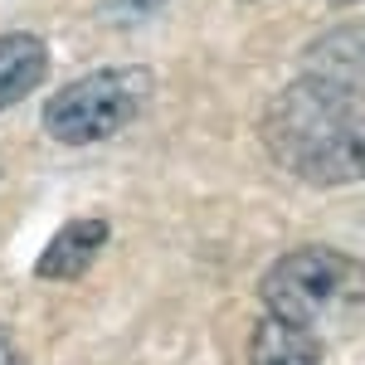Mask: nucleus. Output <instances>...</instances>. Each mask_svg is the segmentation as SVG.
Instances as JSON below:
<instances>
[{
  "mask_svg": "<svg viewBox=\"0 0 365 365\" xmlns=\"http://www.w3.org/2000/svg\"><path fill=\"white\" fill-rule=\"evenodd\" d=\"M258 137L287 175L307 185H341L361 175L365 98L356 83L302 73L263 108Z\"/></svg>",
  "mask_w": 365,
  "mask_h": 365,
  "instance_id": "f257e3e1",
  "label": "nucleus"
},
{
  "mask_svg": "<svg viewBox=\"0 0 365 365\" xmlns=\"http://www.w3.org/2000/svg\"><path fill=\"white\" fill-rule=\"evenodd\" d=\"M258 302L268 317L297 322L317 336L331 327H356L365 317V263L327 244L287 249L258 278Z\"/></svg>",
  "mask_w": 365,
  "mask_h": 365,
  "instance_id": "f03ea898",
  "label": "nucleus"
},
{
  "mask_svg": "<svg viewBox=\"0 0 365 365\" xmlns=\"http://www.w3.org/2000/svg\"><path fill=\"white\" fill-rule=\"evenodd\" d=\"M146 103H151L146 68H137V63L93 68L83 78L63 83L44 103V132L63 146H93V141L117 137L127 122H137Z\"/></svg>",
  "mask_w": 365,
  "mask_h": 365,
  "instance_id": "7ed1b4c3",
  "label": "nucleus"
},
{
  "mask_svg": "<svg viewBox=\"0 0 365 365\" xmlns=\"http://www.w3.org/2000/svg\"><path fill=\"white\" fill-rule=\"evenodd\" d=\"M108 239H113V225L108 220H68L44 244V253L34 258V278H44V282L83 278L88 268H93V258L108 249Z\"/></svg>",
  "mask_w": 365,
  "mask_h": 365,
  "instance_id": "20e7f679",
  "label": "nucleus"
},
{
  "mask_svg": "<svg viewBox=\"0 0 365 365\" xmlns=\"http://www.w3.org/2000/svg\"><path fill=\"white\" fill-rule=\"evenodd\" d=\"M49 73V49L44 39H34L25 29L0 34V113L15 108L20 98H29Z\"/></svg>",
  "mask_w": 365,
  "mask_h": 365,
  "instance_id": "39448f33",
  "label": "nucleus"
},
{
  "mask_svg": "<svg viewBox=\"0 0 365 365\" xmlns=\"http://www.w3.org/2000/svg\"><path fill=\"white\" fill-rule=\"evenodd\" d=\"M249 365H322V336L297 322L263 317L249 336Z\"/></svg>",
  "mask_w": 365,
  "mask_h": 365,
  "instance_id": "423d86ee",
  "label": "nucleus"
},
{
  "mask_svg": "<svg viewBox=\"0 0 365 365\" xmlns=\"http://www.w3.org/2000/svg\"><path fill=\"white\" fill-rule=\"evenodd\" d=\"M312 54H331V63H317L312 73L322 78H341V83H356V73H365V25H346L331 39H322Z\"/></svg>",
  "mask_w": 365,
  "mask_h": 365,
  "instance_id": "0eeeda50",
  "label": "nucleus"
},
{
  "mask_svg": "<svg viewBox=\"0 0 365 365\" xmlns=\"http://www.w3.org/2000/svg\"><path fill=\"white\" fill-rule=\"evenodd\" d=\"M0 365H20V356H15V346H10L5 331H0Z\"/></svg>",
  "mask_w": 365,
  "mask_h": 365,
  "instance_id": "6e6552de",
  "label": "nucleus"
},
{
  "mask_svg": "<svg viewBox=\"0 0 365 365\" xmlns=\"http://www.w3.org/2000/svg\"><path fill=\"white\" fill-rule=\"evenodd\" d=\"M361 180H365V146H361Z\"/></svg>",
  "mask_w": 365,
  "mask_h": 365,
  "instance_id": "1a4fd4ad",
  "label": "nucleus"
},
{
  "mask_svg": "<svg viewBox=\"0 0 365 365\" xmlns=\"http://www.w3.org/2000/svg\"><path fill=\"white\" fill-rule=\"evenodd\" d=\"M327 5H356V0H327Z\"/></svg>",
  "mask_w": 365,
  "mask_h": 365,
  "instance_id": "9d476101",
  "label": "nucleus"
}]
</instances>
